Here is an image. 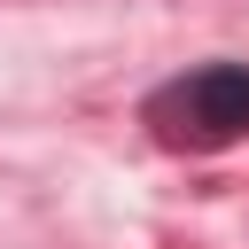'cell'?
I'll list each match as a JSON object with an SVG mask.
<instances>
[{
  "mask_svg": "<svg viewBox=\"0 0 249 249\" xmlns=\"http://www.w3.org/2000/svg\"><path fill=\"white\" fill-rule=\"evenodd\" d=\"M148 124L171 148H226V140H241L249 132V62H210V70L171 78L148 101Z\"/></svg>",
  "mask_w": 249,
  "mask_h": 249,
  "instance_id": "1",
  "label": "cell"
}]
</instances>
